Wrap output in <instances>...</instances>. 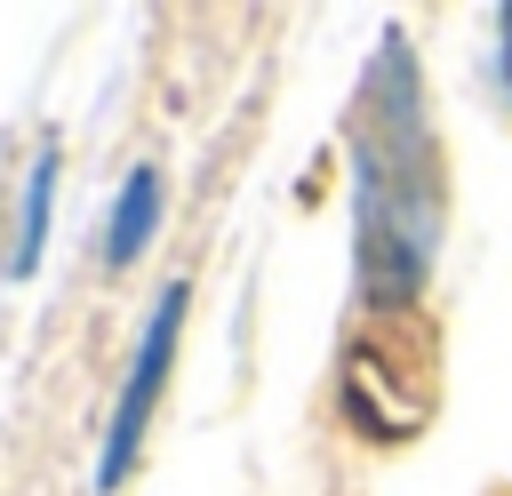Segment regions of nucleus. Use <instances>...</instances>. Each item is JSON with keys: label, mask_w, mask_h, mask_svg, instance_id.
Instances as JSON below:
<instances>
[{"label": "nucleus", "mask_w": 512, "mask_h": 496, "mask_svg": "<svg viewBox=\"0 0 512 496\" xmlns=\"http://www.w3.org/2000/svg\"><path fill=\"white\" fill-rule=\"evenodd\" d=\"M176 320H184V280H168L160 304H152V320H144L136 368H128V384H120V408H112V432H104V456H96V488H120V480H128V456H136V440H144V424H152V400H160V384H168V360H176Z\"/></svg>", "instance_id": "f257e3e1"}, {"label": "nucleus", "mask_w": 512, "mask_h": 496, "mask_svg": "<svg viewBox=\"0 0 512 496\" xmlns=\"http://www.w3.org/2000/svg\"><path fill=\"white\" fill-rule=\"evenodd\" d=\"M48 192H56V136H40V152H32V176H24V232H16V256H8V272H32V264H40Z\"/></svg>", "instance_id": "f03ea898"}, {"label": "nucleus", "mask_w": 512, "mask_h": 496, "mask_svg": "<svg viewBox=\"0 0 512 496\" xmlns=\"http://www.w3.org/2000/svg\"><path fill=\"white\" fill-rule=\"evenodd\" d=\"M152 216H160V176H152V168H136V176H128V192H120V208H112V240H104V256H112V264H128V256L152 240Z\"/></svg>", "instance_id": "7ed1b4c3"}]
</instances>
